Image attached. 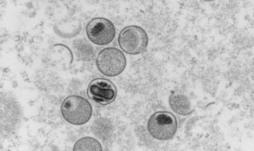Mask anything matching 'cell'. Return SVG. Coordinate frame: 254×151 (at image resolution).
I'll return each instance as SVG.
<instances>
[{
  "instance_id": "obj_4",
  "label": "cell",
  "mask_w": 254,
  "mask_h": 151,
  "mask_svg": "<svg viewBox=\"0 0 254 151\" xmlns=\"http://www.w3.org/2000/svg\"><path fill=\"white\" fill-rule=\"evenodd\" d=\"M119 47L125 52L138 55L143 52L149 44L147 32L137 26H127L119 35Z\"/></svg>"
},
{
  "instance_id": "obj_6",
  "label": "cell",
  "mask_w": 254,
  "mask_h": 151,
  "mask_svg": "<svg viewBox=\"0 0 254 151\" xmlns=\"http://www.w3.org/2000/svg\"><path fill=\"white\" fill-rule=\"evenodd\" d=\"M87 95L92 101L101 105H108L114 102L117 90L111 80L99 78L92 80L87 89Z\"/></svg>"
},
{
  "instance_id": "obj_8",
  "label": "cell",
  "mask_w": 254,
  "mask_h": 151,
  "mask_svg": "<svg viewBox=\"0 0 254 151\" xmlns=\"http://www.w3.org/2000/svg\"><path fill=\"white\" fill-rule=\"evenodd\" d=\"M73 149L74 151H103V147L97 139L86 137L79 139Z\"/></svg>"
},
{
  "instance_id": "obj_3",
  "label": "cell",
  "mask_w": 254,
  "mask_h": 151,
  "mask_svg": "<svg viewBox=\"0 0 254 151\" xmlns=\"http://www.w3.org/2000/svg\"><path fill=\"white\" fill-rule=\"evenodd\" d=\"M96 64L104 75L115 77L124 71L127 59L120 50L113 47L106 48L98 53Z\"/></svg>"
},
{
  "instance_id": "obj_7",
  "label": "cell",
  "mask_w": 254,
  "mask_h": 151,
  "mask_svg": "<svg viewBox=\"0 0 254 151\" xmlns=\"http://www.w3.org/2000/svg\"><path fill=\"white\" fill-rule=\"evenodd\" d=\"M169 102L173 111L179 115H189L193 112L190 99L182 94H173L169 97Z\"/></svg>"
},
{
  "instance_id": "obj_1",
  "label": "cell",
  "mask_w": 254,
  "mask_h": 151,
  "mask_svg": "<svg viewBox=\"0 0 254 151\" xmlns=\"http://www.w3.org/2000/svg\"><path fill=\"white\" fill-rule=\"evenodd\" d=\"M61 113L69 123L73 125H83L91 118L92 108L86 99L80 96L72 95L63 101Z\"/></svg>"
},
{
  "instance_id": "obj_5",
  "label": "cell",
  "mask_w": 254,
  "mask_h": 151,
  "mask_svg": "<svg viewBox=\"0 0 254 151\" xmlns=\"http://www.w3.org/2000/svg\"><path fill=\"white\" fill-rule=\"evenodd\" d=\"M86 31L90 41L99 46L109 45L116 34L113 23L104 18L92 19L88 23Z\"/></svg>"
},
{
  "instance_id": "obj_2",
  "label": "cell",
  "mask_w": 254,
  "mask_h": 151,
  "mask_svg": "<svg viewBox=\"0 0 254 151\" xmlns=\"http://www.w3.org/2000/svg\"><path fill=\"white\" fill-rule=\"evenodd\" d=\"M178 120L169 112L159 111L152 114L147 122V130L153 138L166 141L172 139L178 131Z\"/></svg>"
}]
</instances>
